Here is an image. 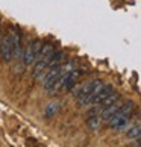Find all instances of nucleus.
Returning a JSON list of instances; mask_svg holds the SVG:
<instances>
[{"mask_svg": "<svg viewBox=\"0 0 141 147\" xmlns=\"http://www.w3.org/2000/svg\"><path fill=\"white\" fill-rule=\"evenodd\" d=\"M94 85V80H90V82H85L84 85H80L78 90L73 91V97L74 99H80V97H85L88 92L91 91V88H93Z\"/></svg>", "mask_w": 141, "mask_h": 147, "instance_id": "6e6552de", "label": "nucleus"}, {"mask_svg": "<svg viewBox=\"0 0 141 147\" xmlns=\"http://www.w3.org/2000/svg\"><path fill=\"white\" fill-rule=\"evenodd\" d=\"M132 109H134V102H128V103H124V105L120 106V111H118V114L129 117V114L132 112Z\"/></svg>", "mask_w": 141, "mask_h": 147, "instance_id": "2eb2a0df", "label": "nucleus"}, {"mask_svg": "<svg viewBox=\"0 0 141 147\" xmlns=\"http://www.w3.org/2000/svg\"><path fill=\"white\" fill-rule=\"evenodd\" d=\"M79 76H80L79 70H70L68 74H67L65 82H64V85H62V90H61V91H72V90L74 88V85L78 84Z\"/></svg>", "mask_w": 141, "mask_h": 147, "instance_id": "20e7f679", "label": "nucleus"}, {"mask_svg": "<svg viewBox=\"0 0 141 147\" xmlns=\"http://www.w3.org/2000/svg\"><path fill=\"white\" fill-rule=\"evenodd\" d=\"M126 137L131 138V140H137L141 137V124L138 126H134V127H129V130L126 132Z\"/></svg>", "mask_w": 141, "mask_h": 147, "instance_id": "4468645a", "label": "nucleus"}, {"mask_svg": "<svg viewBox=\"0 0 141 147\" xmlns=\"http://www.w3.org/2000/svg\"><path fill=\"white\" fill-rule=\"evenodd\" d=\"M59 106H61V103H59V102H50L46 106V109H44V117L46 118H53L58 114Z\"/></svg>", "mask_w": 141, "mask_h": 147, "instance_id": "9d476101", "label": "nucleus"}, {"mask_svg": "<svg viewBox=\"0 0 141 147\" xmlns=\"http://www.w3.org/2000/svg\"><path fill=\"white\" fill-rule=\"evenodd\" d=\"M108 124H109L111 129H117V130H126V129L131 127L129 126V121H128V117L121 115V114H118V112L108 121Z\"/></svg>", "mask_w": 141, "mask_h": 147, "instance_id": "7ed1b4c3", "label": "nucleus"}, {"mask_svg": "<svg viewBox=\"0 0 141 147\" xmlns=\"http://www.w3.org/2000/svg\"><path fill=\"white\" fill-rule=\"evenodd\" d=\"M100 123H102V118L100 115H93V117H88V121H86V126H88V130H97L100 127Z\"/></svg>", "mask_w": 141, "mask_h": 147, "instance_id": "ddd939ff", "label": "nucleus"}, {"mask_svg": "<svg viewBox=\"0 0 141 147\" xmlns=\"http://www.w3.org/2000/svg\"><path fill=\"white\" fill-rule=\"evenodd\" d=\"M41 46H43V42H41L40 38H35V40L28 46V49H26L24 53H23V64H24V67H28V65H30L32 62L36 61L38 55H40V50H41Z\"/></svg>", "mask_w": 141, "mask_h": 147, "instance_id": "f257e3e1", "label": "nucleus"}, {"mask_svg": "<svg viewBox=\"0 0 141 147\" xmlns=\"http://www.w3.org/2000/svg\"><path fill=\"white\" fill-rule=\"evenodd\" d=\"M64 56H65V53H64L62 50H58V52L55 50L50 56L46 59V61H47V64H49V67H53V65L61 64V62L64 61Z\"/></svg>", "mask_w": 141, "mask_h": 147, "instance_id": "1a4fd4ad", "label": "nucleus"}, {"mask_svg": "<svg viewBox=\"0 0 141 147\" xmlns=\"http://www.w3.org/2000/svg\"><path fill=\"white\" fill-rule=\"evenodd\" d=\"M55 52V46L52 42H47V44H43L41 46V50H40V55H38L36 59H47L52 53Z\"/></svg>", "mask_w": 141, "mask_h": 147, "instance_id": "9b49d317", "label": "nucleus"}, {"mask_svg": "<svg viewBox=\"0 0 141 147\" xmlns=\"http://www.w3.org/2000/svg\"><path fill=\"white\" fill-rule=\"evenodd\" d=\"M0 58H2L3 62H11L14 59L11 35H5V36H2V40H0Z\"/></svg>", "mask_w": 141, "mask_h": 147, "instance_id": "f03ea898", "label": "nucleus"}, {"mask_svg": "<svg viewBox=\"0 0 141 147\" xmlns=\"http://www.w3.org/2000/svg\"><path fill=\"white\" fill-rule=\"evenodd\" d=\"M118 99H120V94H118V92H115V91H112L111 94L106 97V99H103V100L99 103V105L102 106V109H103V108H108V106H111L112 103L118 102Z\"/></svg>", "mask_w": 141, "mask_h": 147, "instance_id": "f8f14e48", "label": "nucleus"}, {"mask_svg": "<svg viewBox=\"0 0 141 147\" xmlns=\"http://www.w3.org/2000/svg\"><path fill=\"white\" fill-rule=\"evenodd\" d=\"M49 68V64L46 59H36L35 65H34V70H32V78L34 79H40L43 74L46 73V70Z\"/></svg>", "mask_w": 141, "mask_h": 147, "instance_id": "0eeeda50", "label": "nucleus"}, {"mask_svg": "<svg viewBox=\"0 0 141 147\" xmlns=\"http://www.w3.org/2000/svg\"><path fill=\"white\" fill-rule=\"evenodd\" d=\"M120 106H121V103H118V102H115V103H112L111 106H108V108H103L102 109V112H100V118H102V121H109V120L115 115V114L120 111Z\"/></svg>", "mask_w": 141, "mask_h": 147, "instance_id": "39448f33", "label": "nucleus"}, {"mask_svg": "<svg viewBox=\"0 0 141 147\" xmlns=\"http://www.w3.org/2000/svg\"><path fill=\"white\" fill-rule=\"evenodd\" d=\"M0 40H2V29H0Z\"/></svg>", "mask_w": 141, "mask_h": 147, "instance_id": "dca6fc26", "label": "nucleus"}, {"mask_svg": "<svg viewBox=\"0 0 141 147\" xmlns=\"http://www.w3.org/2000/svg\"><path fill=\"white\" fill-rule=\"evenodd\" d=\"M138 146H141V137H140V143H138Z\"/></svg>", "mask_w": 141, "mask_h": 147, "instance_id": "f3484780", "label": "nucleus"}, {"mask_svg": "<svg viewBox=\"0 0 141 147\" xmlns=\"http://www.w3.org/2000/svg\"><path fill=\"white\" fill-rule=\"evenodd\" d=\"M11 42H12V56L15 59L21 58V40H20V34L18 32H11Z\"/></svg>", "mask_w": 141, "mask_h": 147, "instance_id": "423d86ee", "label": "nucleus"}]
</instances>
